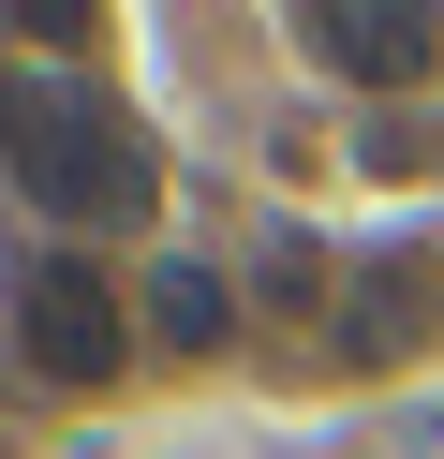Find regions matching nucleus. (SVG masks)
I'll return each instance as SVG.
<instances>
[{"label": "nucleus", "mask_w": 444, "mask_h": 459, "mask_svg": "<svg viewBox=\"0 0 444 459\" xmlns=\"http://www.w3.org/2000/svg\"><path fill=\"white\" fill-rule=\"evenodd\" d=\"M414 326H430V267H400V252H385V267L355 281V326H341V356H400Z\"/></svg>", "instance_id": "20e7f679"}, {"label": "nucleus", "mask_w": 444, "mask_h": 459, "mask_svg": "<svg viewBox=\"0 0 444 459\" xmlns=\"http://www.w3.org/2000/svg\"><path fill=\"white\" fill-rule=\"evenodd\" d=\"M15 356L45 370V385H118L134 370V297H118L104 267H74V252H45V267L15 281Z\"/></svg>", "instance_id": "f03ea898"}, {"label": "nucleus", "mask_w": 444, "mask_h": 459, "mask_svg": "<svg viewBox=\"0 0 444 459\" xmlns=\"http://www.w3.org/2000/svg\"><path fill=\"white\" fill-rule=\"evenodd\" d=\"M296 45L341 60V74H370V90H414V74L444 60V15H414V0H311Z\"/></svg>", "instance_id": "7ed1b4c3"}, {"label": "nucleus", "mask_w": 444, "mask_h": 459, "mask_svg": "<svg viewBox=\"0 0 444 459\" xmlns=\"http://www.w3.org/2000/svg\"><path fill=\"white\" fill-rule=\"evenodd\" d=\"M222 311H237V297H222L207 267H163V281H148V326H163L178 356H207V341H222Z\"/></svg>", "instance_id": "39448f33"}, {"label": "nucleus", "mask_w": 444, "mask_h": 459, "mask_svg": "<svg viewBox=\"0 0 444 459\" xmlns=\"http://www.w3.org/2000/svg\"><path fill=\"white\" fill-rule=\"evenodd\" d=\"M0 178H15L45 222H134L148 193H163V163H148L134 104H118L104 74L15 60V74H0Z\"/></svg>", "instance_id": "f257e3e1"}]
</instances>
